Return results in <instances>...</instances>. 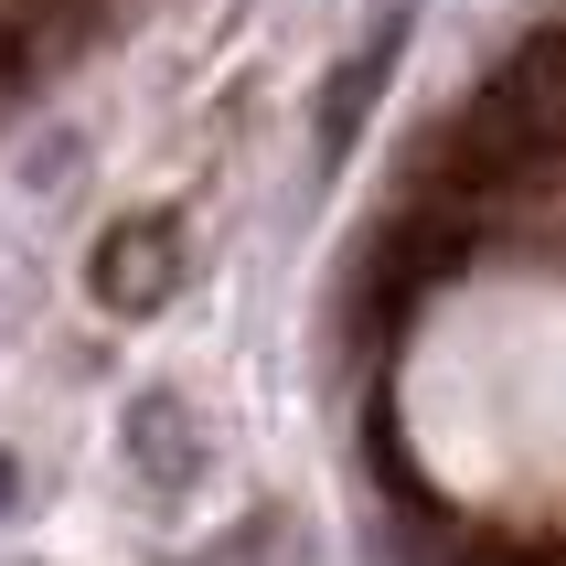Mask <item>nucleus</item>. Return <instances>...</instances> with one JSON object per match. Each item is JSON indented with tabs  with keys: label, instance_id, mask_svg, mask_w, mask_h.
<instances>
[{
	"label": "nucleus",
	"instance_id": "1",
	"mask_svg": "<svg viewBox=\"0 0 566 566\" xmlns=\"http://www.w3.org/2000/svg\"><path fill=\"white\" fill-rule=\"evenodd\" d=\"M86 289H96V311L150 321L160 300L182 289V224L171 214H118L96 235V256H86Z\"/></svg>",
	"mask_w": 566,
	"mask_h": 566
},
{
	"label": "nucleus",
	"instance_id": "2",
	"mask_svg": "<svg viewBox=\"0 0 566 566\" xmlns=\"http://www.w3.org/2000/svg\"><path fill=\"white\" fill-rule=\"evenodd\" d=\"M535 150H545V118H535L513 86H492L471 118L449 128V182H460V192H503Z\"/></svg>",
	"mask_w": 566,
	"mask_h": 566
},
{
	"label": "nucleus",
	"instance_id": "3",
	"mask_svg": "<svg viewBox=\"0 0 566 566\" xmlns=\"http://www.w3.org/2000/svg\"><path fill=\"white\" fill-rule=\"evenodd\" d=\"M128 460H139V481H160V492L192 481V417H182V396H139V407H128Z\"/></svg>",
	"mask_w": 566,
	"mask_h": 566
},
{
	"label": "nucleus",
	"instance_id": "4",
	"mask_svg": "<svg viewBox=\"0 0 566 566\" xmlns=\"http://www.w3.org/2000/svg\"><path fill=\"white\" fill-rule=\"evenodd\" d=\"M385 64H396V22L364 43V54H343V75L321 86V150L343 160L353 150V128H364V107H375V86H385Z\"/></svg>",
	"mask_w": 566,
	"mask_h": 566
},
{
	"label": "nucleus",
	"instance_id": "5",
	"mask_svg": "<svg viewBox=\"0 0 566 566\" xmlns=\"http://www.w3.org/2000/svg\"><path fill=\"white\" fill-rule=\"evenodd\" d=\"M535 118H566V32H535L524 54H513V75H503Z\"/></svg>",
	"mask_w": 566,
	"mask_h": 566
},
{
	"label": "nucleus",
	"instance_id": "6",
	"mask_svg": "<svg viewBox=\"0 0 566 566\" xmlns=\"http://www.w3.org/2000/svg\"><path fill=\"white\" fill-rule=\"evenodd\" d=\"M32 75V43H22V22H0V86H22Z\"/></svg>",
	"mask_w": 566,
	"mask_h": 566
},
{
	"label": "nucleus",
	"instance_id": "7",
	"mask_svg": "<svg viewBox=\"0 0 566 566\" xmlns=\"http://www.w3.org/2000/svg\"><path fill=\"white\" fill-rule=\"evenodd\" d=\"M449 566H524V556H503V545H460Z\"/></svg>",
	"mask_w": 566,
	"mask_h": 566
}]
</instances>
